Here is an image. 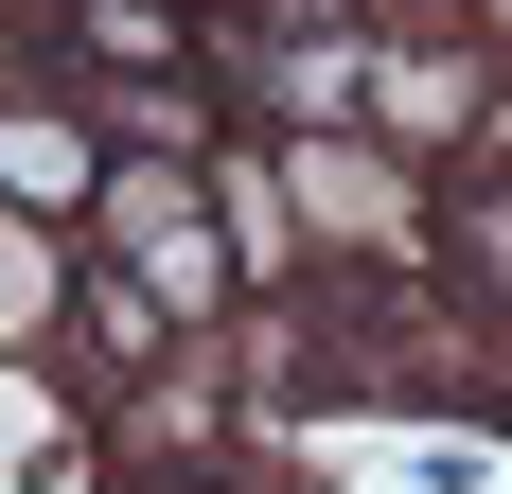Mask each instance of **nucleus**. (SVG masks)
Instances as JSON below:
<instances>
[{
	"mask_svg": "<svg viewBox=\"0 0 512 494\" xmlns=\"http://www.w3.org/2000/svg\"><path fill=\"white\" fill-rule=\"evenodd\" d=\"M460 247H477V283L512 300V212H460Z\"/></svg>",
	"mask_w": 512,
	"mask_h": 494,
	"instance_id": "obj_5",
	"label": "nucleus"
},
{
	"mask_svg": "<svg viewBox=\"0 0 512 494\" xmlns=\"http://www.w3.org/2000/svg\"><path fill=\"white\" fill-rule=\"evenodd\" d=\"M389 124H407V142H442V124H477V71H442V53H424V71H389Z\"/></svg>",
	"mask_w": 512,
	"mask_h": 494,
	"instance_id": "obj_4",
	"label": "nucleus"
},
{
	"mask_svg": "<svg viewBox=\"0 0 512 494\" xmlns=\"http://www.w3.org/2000/svg\"><path fill=\"white\" fill-rule=\"evenodd\" d=\"M0 195H18V212H71V195H106L89 124H53V106H18V124H0Z\"/></svg>",
	"mask_w": 512,
	"mask_h": 494,
	"instance_id": "obj_1",
	"label": "nucleus"
},
{
	"mask_svg": "<svg viewBox=\"0 0 512 494\" xmlns=\"http://www.w3.org/2000/svg\"><path fill=\"white\" fill-rule=\"evenodd\" d=\"M36 318H53V230L0 212V336H36Z\"/></svg>",
	"mask_w": 512,
	"mask_h": 494,
	"instance_id": "obj_3",
	"label": "nucleus"
},
{
	"mask_svg": "<svg viewBox=\"0 0 512 494\" xmlns=\"http://www.w3.org/2000/svg\"><path fill=\"white\" fill-rule=\"evenodd\" d=\"M301 212L354 230V247H407V177H389V159H336V142H318V159H301Z\"/></svg>",
	"mask_w": 512,
	"mask_h": 494,
	"instance_id": "obj_2",
	"label": "nucleus"
}]
</instances>
